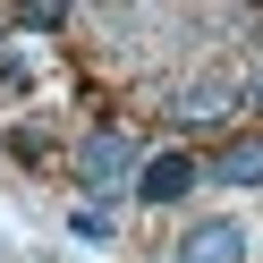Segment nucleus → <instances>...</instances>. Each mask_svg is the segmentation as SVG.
Masks as SVG:
<instances>
[{
  "label": "nucleus",
  "instance_id": "obj_3",
  "mask_svg": "<svg viewBox=\"0 0 263 263\" xmlns=\"http://www.w3.org/2000/svg\"><path fill=\"white\" fill-rule=\"evenodd\" d=\"M187 187H195V161H187V153H153V161H136V195H144V204H178Z\"/></svg>",
  "mask_w": 263,
  "mask_h": 263
},
{
  "label": "nucleus",
  "instance_id": "obj_5",
  "mask_svg": "<svg viewBox=\"0 0 263 263\" xmlns=\"http://www.w3.org/2000/svg\"><path fill=\"white\" fill-rule=\"evenodd\" d=\"M255 110H263V77H255Z\"/></svg>",
  "mask_w": 263,
  "mask_h": 263
},
{
  "label": "nucleus",
  "instance_id": "obj_4",
  "mask_svg": "<svg viewBox=\"0 0 263 263\" xmlns=\"http://www.w3.org/2000/svg\"><path fill=\"white\" fill-rule=\"evenodd\" d=\"M212 178H221V187H263V136L255 144H229V153L212 161Z\"/></svg>",
  "mask_w": 263,
  "mask_h": 263
},
{
  "label": "nucleus",
  "instance_id": "obj_2",
  "mask_svg": "<svg viewBox=\"0 0 263 263\" xmlns=\"http://www.w3.org/2000/svg\"><path fill=\"white\" fill-rule=\"evenodd\" d=\"M127 170H136V144H127L119 127H93V136L77 144V178H85V187H119Z\"/></svg>",
  "mask_w": 263,
  "mask_h": 263
},
{
  "label": "nucleus",
  "instance_id": "obj_1",
  "mask_svg": "<svg viewBox=\"0 0 263 263\" xmlns=\"http://www.w3.org/2000/svg\"><path fill=\"white\" fill-rule=\"evenodd\" d=\"M170 263H246V221H229V212L195 221L187 238L170 246Z\"/></svg>",
  "mask_w": 263,
  "mask_h": 263
}]
</instances>
